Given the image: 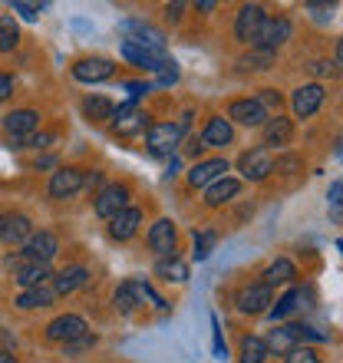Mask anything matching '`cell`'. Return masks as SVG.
Here are the masks:
<instances>
[{"label": "cell", "instance_id": "20", "mask_svg": "<svg viewBox=\"0 0 343 363\" xmlns=\"http://www.w3.org/2000/svg\"><path fill=\"white\" fill-rule=\"evenodd\" d=\"M139 221H142V211L139 208H125L119 211L113 221H109V235H113L116 241H125V238H133L135 228H139Z\"/></svg>", "mask_w": 343, "mask_h": 363}, {"label": "cell", "instance_id": "30", "mask_svg": "<svg viewBox=\"0 0 343 363\" xmlns=\"http://www.w3.org/2000/svg\"><path fill=\"white\" fill-rule=\"evenodd\" d=\"M155 274L165 277V281H175V284H181L185 277H189V264L179 258H162L159 264H155Z\"/></svg>", "mask_w": 343, "mask_h": 363}, {"label": "cell", "instance_id": "49", "mask_svg": "<svg viewBox=\"0 0 343 363\" xmlns=\"http://www.w3.org/2000/svg\"><path fill=\"white\" fill-rule=\"evenodd\" d=\"M0 363H17V357L7 354V350H0Z\"/></svg>", "mask_w": 343, "mask_h": 363}, {"label": "cell", "instance_id": "19", "mask_svg": "<svg viewBox=\"0 0 343 363\" xmlns=\"http://www.w3.org/2000/svg\"><path fill=\"white\" fill-rule=\"evenodd\" d=\"M113 129L123 135H133V133H139V129H149V116L135 113L133 106H119L113 116Z\"/></svg>", "mask_w": 343, "mask_h": 363}, {"label": "cell", "instance_id": "12", "mask_svg": "<svg viewBox=\"0 0 343 363\" xmlns=\"http://www.w3.org/2000/svg\"><path fill=\"white\" fill-rule=\"evenodd\" d=\"M83 189V172L79 169H57L50 179V199H69Z\"/></svg>", "mask_w": 343, "mask_h": 363}, {"label": "cell", "instance_id": "13", "mask_svg": "<svg viewBox=\"0 0 343 363\" xmlns=\"http://www.w3.org/2000/svg\"><path fill=\"white\" fill-rule=\"evenodd\" d=\"M30 235H33V225L27 215H4L0 218V238L10 245H27Z\"/></svg>", "mask_w": 343, "mask_h": 363}, {"label": "cell", "instance_id": "51", "mask_svg": "<svg viewBox=\"0 0 343 363\" xmlns=\"http://www.w3.org/2000/svg\"><path fill=\"white\" fill-rule=\"evenodd\" d=\"M337 248H340V251H343V241H337Z\"/></svg>", "mask_w": 343, "mask_h": 363}, {"label": "cell", "instance_id": "28", "mask_svg": "<svg viewBox=\"0 0 343 363\" xmlns=\"http://www.w3.org/2000/svg\"><path fill=\"white\" fill-rule=\"evenodd\" d=\"M238 189L241 185L235 179H218L215 185H208V199L205 201H208V205H225V201H231L238 195Z\"/></svg>", "mask_w": 343, "mask_h": 363}, {"label": "cell", "instance_id": "43", "mask_svg": "<svg viewBox=\"0 0 343 363\" xmlns=\"http://www.w3.org/2000/svg\"><path fill=\"white\" fill-rule=\"evenodd\" d=\"M327 199H330V205H343V182L330 185V195H327Z\"/></svg>", "mask_w": 343, "mask_h": 363}, {"label": "cell", "instance_id": "42", "mask_svg": "<svg viewBox=\"0 0 343 363\" xmlns=\"http://www.w3.org/2000/svg\"><path fill=\"white\" fill-rule=\"evenodd\" d=\"M10 93H13V79H10L7 73H0V103H4Z\"/></svg>", "mask_w": 343, "mask_h": 363}, {"label": "cell", "instance_id": "9", "mask_svg": "<svg viewBox=\"0 0 343 363\" xmlns=\"http://www.w3.org/2000/svg\"><path fill=\"white\" fill-rule=\"evenodd\" d=\"M123 30L129 33L125 40H133V43H142V47L155 50V53H165V37H162V33H159L155 27L142 23V20H125Z\"/></svg>", "mask_w": 343, "mask_h": 363}, {"label": "cell", "instance_id": "48", "mask_svg": "<svg viewBox=\"0 0 343 363\" xmlns=\"http://www.w3.org/2000/svg\"><path fill=\"white\" fill-rule=\"evenodd\" d=\"M99 182H103V175H99V172H93V175H89V179H83V185H89V189H93V185H99Z\"/></svg>", "mask_w": 343, "mask_h": 363}, {"label": "cell", "instance_id": "44", "mask_svg": "<svg viewBox=\"0 0 343 363\" xmlns=\"http://www.w3.org/2000/svg\"><path fill=\"white\" fill-rule=\"evenodd\" d=\"M89 344H93V337L86 334L83 340H73V344H67V354H79V350H86V347H89Z\"/></svg>", "mask_w": 343, "mask_h": 363}, {"label": "cell", "instance_id": "45", "mask_svg": "<svg viewBox=\"0 0 343 363\" xmlns=\"http://www.w3.org/2000/svg\"><path fill=\"white\" fill-rule=\"evenodd\" d=\"M310 69H314L317 77H334V73H337V69L330 67V63H324V60H320V63H314V67H310Z\"/></svg>", "mask_w": 343, "mask_h": 363}, {"label": "cell", "instance_id": "2", "mask_svg": "<svg viewBox=\"0 0 343 363\" xmlns=\"http://www.w3.org/2000/svg\"><path fill=\"white\" fill-rule=\"evenodd\" d=\"M57 251H60V241L53 231H37V235H30V241L23 245V258L33 261V264H50V261L57 258Z\"/></svg>", "mask_w": 343, "mask_h": 363}, {"label": "cell", "instance_id": "7", "mask_svg": "<svg viewBox=\"0 0 343 363\" xmlns=\"http://www.w3.org/2000/svg\"><path fill=\"white\" fill-rule=\"evenodd\" d=\"M287 37H291V20H284V17L264 20L261 30H257V37H254V47L257 50H271V53H274V47H281Z\"/></svg>", "mask_w": 343, "mask_h": 363}, {"label": "cell", "instance_id": "40", "mask_svg": "<svg viewBox=\"0 0 343 363\" xmlns=\"http://www.w3.org/2000/svg\"><path fill=\"white\" fill-rule=\"evenodd\" d=\"M257 103L264 106H271V109H281V93H277V89H261V96H257Z\"/></svg>", "mask_w": 343, "mask_h": 363}, {"label": "cell", "instance_id": "4", "mask_svg": "<svg viewBox=\"0 0 343 363\" xmlns=\"http://www.w3.org/2000/svg\"><path fill=\"white\" fill-rule=\"evenodd\" d=\"M181 133H185V123H179V125H172V123L149 125V152L152 155L172 152V149L181 143Z\"/></svg>", "mask_w": 343, "mask_h": 363}, {"label": "cell", "instance_id": "21", "mask_svg": "<svg viewBox=\"0 0 343 363\" xmlns=\"http://www.w3.org/2000/svg\"><path fill=\"white\" fill-rule=\"evenodd\" d=\"M50 264H33V261H27L23 268L13 271V281H17L23 291H30V287H43L50 281Z\"/></svg>", "mask_w": 343, "mask_h": 363}, {"label": "cell", "instance_id": "22", "mask_svg": "<svg viewBox=\"0 0 343 363\" xmlns=\"http://www.w3.org/2000/svg\"><path fill=\"white\" fill-rule=\"evenodd\" d=\"M231 139H235L231 123L228 119H221V116H215V119L205 125V133H201V145H228Z\"/></svg>", "mask_w": 343, "mask_h": 363}, {"label": "cell", "instance_id": "39", "mask_svg": "<svg viewBox=\"0 0 343 363\" xmlns=\"http://www.w3.org/2000/svg\"><path fill=\"white\" fill-rule=\"evenodd\" d=\"M159 73H162V79H159V83H162V86H172V83L179 79V67H175V60H165V67L159 69Z\"/></svg>", "mask_w": 343, "mask_h": 363}, {"label": "cell", "instance_id": "38", "mask_svg": "<svg viewBox=\"0 0 343 363\" xmlns=\"http://www.w3.org/2000/svg\"><path fill=\"white\" fill-rule=\"evenodd\" d=\"M284 360L287 363H320V357H317L310 347H294V350H291Z\"/></svg>", "mask_w": 343, "mask_h": 363}, {"label": "cell", "instance_id": "47", "mask_svg": "<svg viewBox=\"0 0 343 363\" xmlns=\"http://www.w3.org/2000/svg\"><path fill=\"white\" fill-rule=\"evenodd\" d=\"M125 89H129V96H142V93H149V86H145V83H125Z\"/></svg>", "mask_w": 343, "mask_h": 363}, {"label": "cell", "instance_id": "41", "mask_svg": "<svg viewBox=\"0 0 343 363\" xmlns=\"http://www.w3.org/2000/svg\"><path fill=\"white\" fill-rule=\"evenodd\" d=\"M211 327H215V354H218V360H228V347L221 344V330H218V320H211Z\"/></svg>", "mask_w": 343, "mask_h": 363}, {"label": "cell", "instance_id": "34", "mask_svg": "<svg viewBox=\"0 0 343 363\" xmlns=\"http://www.w3.org/2000/svg\"><path fill=\"white\" fill-rule=\"evenodd\" d=\"M135 304H139V294H135V281H125V284L116 291V311H119V314H133Z\"/></svg>", "mask_w": 343, "mask_h": 363}, {"label": "cell", "instance_id": "23", "mask_svg": "<svg viewBox=\"0 0 343 363\" xmlns=\"http://www.w3.org/2000/svg\"><path fill=\"white\" fill-rule=\"evenodd\" d=\"M89 281V271L83 268V264H77V268H67V271H60L57 274V294H73V291H79V287Z\"/></svg>", "mask_w": 343, "mask_h": 363}, {"label": "cell", "instance_id": "8", "mask_svg": "<svg viewBox=\"0 0 343 363\" xmlns=\"http://www.w3.org/2000/svg\"><path fill=\"white\" fill-rule=\"evenodd\" d=\"M123 57L135 67L149 69V73H159L165 67V53H155V50L142 47V43H133V40H123Z\"/></svg>", "mask_w": 343, "mask_h": 363}, {"label": "cell", "instance_id": "33", "mask_svg": "<svg viewBox=\"0 0 343 363\" xmlns=\"http://www.w3.org/2000/svg\"><path fill=\"white\" fill-rule=\"evenodd\" d=\"M20 43V30L13 17H0V53H10V50Z\"/></svg>", "mask_w": 343, "mask_h": 363}, {"label": "cell", "instance_id": "14", "mask_svg": "<svg viewBox=\"0 0 343 363\" xmlns=\"http://www.w3.org/2000/svg\"><path fill=\"white\" fill-rule=\"evenodd\" d=\"M267 304H271V287H267L264 281H261V284L241 287L238 307L244 311V314H261V311H267Z\"/></svg>", "mask_w": 343, "mask_h": 363}, {"label": "cell", "instance_id": "5", "mask_svg": "<svg viewBox=\"0 0 343 363\" xmlns=\"http://www.w3.org/2000/svg\"><path fill=\"white\" fill-rule=\"evenodd\" d=\"M238 169L248 182H261V179H267V175L274 172V159H271L267 149H251V152H244L238 159Z\"/></svg>", "mask_w": 343, "mask_h": 363}, {"label": "cell", "instance_id": "27", "mask_svg": "<svg viewBox=\"0 0 343 363\" xmlns=\"http://www.w3.org/2000/svg\"><path fill=\"white\" fill-rule=\"evenodd\" d=\"M267 357H271L267 340H261V337H244L241 340V360L244 363H264Z\"/></svg>", "mask_w": 343, "mask_h": 363}, {"label": "cell", "instance_id": "26", "mask_svg": "<svg viewBox=\"0 0 343 363\" xmlns=\"http://www.w3.org/2000/svg\"><path fill=\"white\" fill-rule=\"evenodd\" d=\"M83 113H86V119H93V123H106V119L116 116V106L109 103L106 96H89L83 103Z\"/></svg>", "mask_w": 343, "mask_h": 363}, {"label": "cell", "instance_id": "6", "mask_svg": "<svg viewBox=\"0 0 343 363\" xmlns=\"http://www.w3.org/2000/svg\"><path fill=\"white\" fill-rule=\"evenodd\" d=\"M264 7L261 4H244L238 13V20H235V37L241 40V43H254L257 30H261V23H264Z\"/></svg>", "mask_w": 343, "mask_h": 363}, {"label": "cell", "instance_id": "1", "mask_svg": "<svg viewBox=\"0 0 343 363\" xmlns=\"http://www.w3.org/2000/svg\"><path fill=\"white\" fill-rule=\"evenodd\" d=\"M89 334V327H86V320L83 317H77V314H63V317H57L53 324L47 327V340H53V344H73V340H83V337Z\"/></svg>", "mask_w": 343, "mask_h": 363}, {"label": "cell", "instance_id": "32", "mask_svg": "<svg viewBox=\"0 0 343 363\" xmlns=\"http://www.w3.org/2000/svg\"><path fill=\"white\" fill-rule=\"evenodd\" d=\"M300 301H304V291H287V294L271 307V317H274V320H284V317H291L297 307H300Z\"/></svg>", "mask_w": 343, "mask_h": 363}, {"label": "cell", "instance_id": "37", "mask_svg": "<svg viewBox=\"0 0 343 363\" xmlns=\"http://www.w3.org/2000/svg\"><path fill=\"white\" fill-rule=\"evenodd\" d=\"M43 7H47V4H27V0H13V4H10V10H13V13H20L23 20H37Z\"/></svg>", "mask_w": 343, "mask_h": 363}, {"label": "cell", "instance_id": "18", "mask_svg": "<svg viewBox=\"0 0 343 363\" xmlns=\"http://www.w3.org/2000/svg\"><path fill=\"white\" fill-rule=\"evenodd\" d=\"M228 116L238 119V123H244V125H264L267 123V109L257 103V99H235Z\"/></svg>", "mask_w": 343, "mask_h": 363}, {"label": "cell", "instance_id": "11", "mask_svg": "<svg viewBox=\"0 0 343 363\" xmlns=\"http://www.w3.org/2000/svg\"><path fill=\"white\" fill-rule=\"evenodd\" d=\"M149 248L155 255H162V258H175V225L169 218L155 221L152 228H149Z\"/></svg>", "mask_w": 343, "mask_h": 363}, {"label": "cell", "instance_id": "31", "mask_svg": "<svg viewBox=\"0 0 343 363\" xmlns=\"http://www.w3.org/2000/svg\"><path fill=\"white\" fill-rule=\"evenodd\" d=\"M291 277H294V264H291L287 258H277L274 264H271V268L264 271V284H267V287H274V284H287Z\"/></svg>", "mask_w": 343, "mask_h": 363}, {"label": "cell", "instance_id": "17", "mask_svg": "<svg viewBox=\"0 0 343 363\" xmlns=\"http://www.w3.org/2000/svg\"><path fill=\"white\" fill-rule=\"evenodd\" d=\"M320 103H324V86H320V83H307V86H300L294 93V113L300 116V119L314 116L317 109H320Z\"/></svg>", "mask_w": 343, "mask_h": 363}, {"label": "cell", "instance_id": "24", "mask_svg": "<svg viewBox=\"0 0 343 363\" xmlns=\"http://www.w3.org/2000/svg\"><path fill=\"white\" fill-rule=\"evenodd\" d=\"M291 133H294V125H291V119H284V116H277V119H267L264 123L267 145H287L291 143Z\"/></svg>", "mask_w": 343, "mask_h": 363}, {"label": "cell", "instance_id": "29", "mask_svg": "<svg viewBox=\"0 0 343 363\" xmlns=\"http://www.w3.org/2000/svg\"><path fill=\"white\" fill-rule=\"evenodd\" d=\"M267 347L271 350H281V354H291L297 347V327H277V330H271V340H267Z\"/></svg>", "mask_w": 343, "mask_h": 363}, {"label": "cell", "instance_id": "3", "mask_svg": "<svg viewBox=\"0 0 343 363\" xmlns=\"http://www.w3.org/2000/svg\"><path fill=\"white\" fill-rule=\"evenodd\" d=\"M93 208H96V215H99V218L113 221L119 211L129 208V189H125V185H106V189L99 191V199H96Z\"/></svg>", "mask_w": 343, "mask_h": 363}, {"label": "cell", "instance_id": "46", "mask_svg": "<svg viewBox=\"0 0 343 363\" xmlns=\"http://www.w3.org/2000/svg\"><path fill=\"white\" fill-rule=\"evenodd\" d=\"M181 10H185V4H169V7H165V17H169V20H179Z\"/></svg>", "mask_w": 343, "mask_h": 363}, {"label": "cell", "instance_id": "10", "mask_svg": "<svg viewBox=\"0 0 343 363\" xmlns=\"http://www.w3.org/2000/svg\"><path fill=\"white\" fill-rule=\"evenodd\" d=\"M113 60L106 57H89V60H79L77 67H73V77L79 83H103V79L113 77Z\"/></svg>", "mask_w": 343, "mask_h": 363}, {"label": "cell", "instance_id": "25", "mask_svg": "<svg viewBox=\"0 0 343 363\" xmlns=\"http://www.w3.org/2000/svg\"><path fill=\"white\" fill-rule=\"evenodd\" d=\"M57 301V291L53 287H30V291H23V294L17 297V307H23V311H30V307H50Z\"/></svg>", "mask_w": 343, "mask_h": 363}, {"label": "cell", "instance_id": "50", "mask_svg": "<svg viewBox=\"0 0 343 363\" xmlns=\"http://www.w3.org/2000/svg\"><path fill=\"white\" fill-rule=\"evenodd\" d=\"M337 63H340V67H343V40H340V43H337Z\"/></svg>", "mask_w": 343, "mask_h": 363}, {"label": "cell", "instance_id": "36", "mask_svg": "<svg viewBox=\"0 0 343 363\" xmlns=\"http://www.w3.org/2000/svg\"><path fill=\"white\" fill-rule=\"evenodd\" d=\"M271 63H274V53H271V50H261V53H254V57L241 60V67L244 69H267Z\"/></svg>", "mask_w": 343, "mask_h": 363}, {"label": "cell", "instance_id": "15", "mask_svg": "<svg viewBox=\"0 0 343 363\" xmlns=\"http://www.w3.org/2000/svg\"><path fill=\"white\" fill-rule=\"evenodd\" d=\"M37 123H40L37 109H13V113L4 119V129L10 133V139H23V135H33Z\"/></svg>", "mask_w": 343, "mask_h": 363}, {"label": "cell", "instance_id": "16", "mask_svg": "<svg viewBox=\"0 0 343 363\" xmlns=\"http://www.w3.org/2000/svg\"><path fill=\"white\" fill-rule=\"evenodd\" d=\"M225 172H228V162H225V159H205V162L191 165L189 182L195 189H198V185H215L218 179H225Z\"/></svg>", "mask_w": 343, "mask_h": 363}, {"label": "cell", "instance_id": "35", "mask_svg": "<svg viewBox=\"0 0 343 363\" xmlns=\"http://www.w3.org/2000/svg\"><path fill=\"white\" fill-rule=\"evenodd\" d=\"M215 241H218V235H215V231H201V235H195V258H198V261L208 258Z\"/></svg>", "mask_w": 343, "mask_h": 363}]
</instances>
